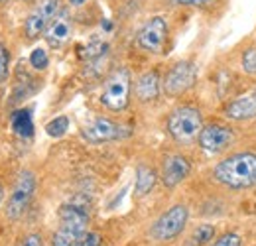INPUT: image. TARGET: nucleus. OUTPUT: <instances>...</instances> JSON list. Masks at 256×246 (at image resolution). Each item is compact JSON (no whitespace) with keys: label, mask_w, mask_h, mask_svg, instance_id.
Wrapping results in <instances>:
<instances>
[{"label":"nucleus","mask_w":256,"mask_h":246,"mask_svg":"<svg viewBox=\"0 0 256 246\" xmlns=\"http://www.w3.org/2000/svg\"><path fill=\"white\" fill-rule=\"evenodd\" d=\"M213 236H215V226H211V224H199V226L193 230L192 244L203 246V244H207Z\"/></svg>","instance_id":"nucleus-18"},{"label":"nucleus","mask_w":256,"mask_h":246,"mask_svg":"<svg viewBox=\"0 0 256 246\" xmlns=\"http://www.w3.org/2000/svg\"><path fill=\"white\" fill-rule=\"evenodd\" d=\"M20 246H44V242H42V236H40V234H28V236L20 242Z\"/></svg>","instance_id":"nucleus-25"},{"label":"nucleus","mask_w":256,"mask_h":246,"mask_svg":"<svg viewBox=\"0 0 256 246\" xmlns=\"http://www.w3.org/2000/svg\"><path fill=\"white\" fill-rule=\"evenodd\" d=\"M166 38H168V22H166L162 16H154V18H150V20L140 28L136 42H138V46H140L144 52L160 54V52H164Z\"/></svg>","instance_id":"nucleus-10"},{"label":"nucleus","mask_w":256,"mask_h":246,"mask_svg":"<svg viewBox=\"0 0 256 246\" xmlns=\"http://www.w3.org/2000/svg\"><path fill=\"white\" fill-rule=\"evenodd\" d=\"M160 89H162L160 73L154 71V69L142 73V75L138 77V81H136V87H134L138 100H142V102H152V100H156L158 94H160Z\"/></svg>","instance_id":"nucleus-14"},{"label":"nucleus","mask_w":256,"mask_h":246,"mask_svg":"<svg viewBox=\"0 0 256 246\" xmlns=\"http://www.w3.org/2000/svg\"><path fill=\"white\" fill-rule=\"evenodd\" d=\"M46 42L52 46V48H62L64 44L69 42L71 38V18L67 12H58V16L52 20V24L48 26L46 30Z\"/></svg>","instance_id":"nucleus-13"},{"label":"nucleus","mask_w":256,"mask_h":246,"mask_svg":"<svg viewBox=\"0 0 256 246\" xmlns=\"http://www.w3.org/2000/svg\"><path fill=\"white\" fill-rule=\"evenodd\" d=\"M2 199H4V189H2V185H0V203H2Z\"/></svg>","instance_id":"nucleus-28"},{"label":"nucleus","mask_w":256,"mask_h":246,"mask_svg":"<svg viewBox=\"0 0 256 246\" xmlns=\"http://www.w3.org/2000/svg\"><path fill=\"white\" fill-rule=\"evenodd\" d=\"M8 62H10V56H8V52L0 46V83H4L6 77H8Z\"/></svg>","instance_id":"nucleus-23"},{"label":"nucleus","mask_w":256,"mask_h":246,"mask_svg":"<svg viewBox=\"0 0 256 246\" xmlns=\"http://www.w3.org/2000/svg\"><path fill=\"white\" fill-rule=\"evenodd\" d=\"M89 226V205L83 197H75L64 205L60 215V228L54 234L52 246H75L87 232Z\"/></svg>","instance_id":"nucleus-2"},{"label":"nucleus","mask_w":256,"mask_h":246,"mask_svg":"<svg viewBox=\"0 0 256 246\" xmlns=\"http://www.w3.org/2000/svg\"><path fill=\"white\" fill-rule=\"evenodd\" d=\"M240 242L242 240H240V236L236 232H226L221 238H217L211 246H240Z\"/></svg>","instance_id":"nucleus-22"},{"label":"nucleus","mask_w":256,"mask_h":246,"mask_svg":"<svg viewBox=\"0 0 256 246\" xmlns=\"http://www.w3.org/2000/svg\"><path fill=\"white\" fill-rule=\"evenodd\" d=\"M30 63H32L34 69H46L48 67V54H46V50H42V48H36L32 54H30Z\"/></svg>","instance_id":"nucleus-20"},{"label":"nucleus","mask_w":256,"mask_h":246,"mask_svg":"<svg viewBox=\"0 0 256 246\" xmlns=\"http://www.w3.org/2000/svg\"><path fill=\"white\" fill-rule=\"evenodd\" d=\"M224 114L232 120H248L256 116V92H250L246 96H240L226 104Z\"/></svg>","instance_id":"nucleus-15"},{"label":"nucleus","mask_w":256,"mask_h":246,"mask_svg":"<svg viewBox=\"0 0 256 246\" xmlns=\"http://www.w3.org/2000/svg\"><path fill=\"white\" fill-rule=\"evenodd\" d=\"M188 207L184 203H176L174 207H170L164 215H160V218L154 222L152 226V236L160 242H170L174 238H178L186 224H188Z\"/></svg>","instance_id":"nucleus-6"},{"label":"nucleus","mask_w":256,"mask_h":246,"mask_svg":"<svg viewBox=\"0 0 256 246\" xmlns=\"http://www.w3.org/2000/svg\"><path fill=\"white\" fill-rule=\"evenodd\" d=\"M58 12H60V2L58 0H40V4L26 18V24H24L26 36L30 40H36L42 34H46L48 26L52 24V20L58 16Z\"/></svg>","instance_id":"nucleus-9"},{"label":"nucleus","mask_w":256,"mask_h":246,"mask_svg":"<svg viewBox=\"0 0 256 246\" xmlns=\"http://www.w3.org/2000/svg\"><path fill=\"white\" fill-rule=\"evenodd\" d=\"M197 79V67L192 62H178L164 77V92L168 96H180L190 91Z\"/></svg>","instance_id":"nucleus-8"},{"label":"nucleus","mask_w":256,"mask_h":246,"mask_svg":"<svg viewBox=\"0 0 256 246\" xmlns=\"http://www.w3.org/2000/svg\"><path fill=\"white\" fill-rule=\"evenodd\" d=\"M34 191H36V178H34L32 172H20L14 189L10 193V199H8V205H6V216L10 220H18L20 216L24 215V211L28 209L30 201L34 197Z\"/></svg>","instance_id":"nucleus-7"},{"label":"nucleus","mask_w":256,"mask_h":246,"mask_svg":"<svg viewBox=\"0 0 256 246\" xmlns=\"http://www.w3.org/2000/svg\"><path fill=\"white\" fill-rule=\"evenodd\" d=\"M213 178L221 185L240 191L256 185V154L254 152H238L213 168Z\"/></svg>","instance_id":"nucleus-1"},{"label":"nucleus","mask_w":256,"mask_h":246,"mask_svg":"<svg viewBox=\"0 0 256 246\" xmlns=\"http://www.w3.org/2000/svg\"><path fill=\"white\" fill-rule=\"evenodd\" d=\"M154 185H156V172L148 166H138L136 168V185H134L136 195L138 197L148 195L154 189Z\"/></svg>","instance_id":"nucleus-16"},{"label":"nucleus","mask_w":256,"mask_h":246,"mask_svg":"<svg viewBox=\"0 0 256 246\" xmlns=\"http://www.w3.org/2000/svg\"><path fill=\"white\" fill-rule=\"evenodd\" d=\"M0 2H4V0H0Z\"/></svg>","instance_id":"nucleus-29"},{"label":"nucleus","mask_w":256,"mask_h":246,"mask_svg":"<svg viewBox=\"0 0 256 246\" xmlns=\"http://www.w3.org/2000/svg\"><path fill=\"white\" fill-rule=\"evenodd\" d=\"M232 138H234V134H232L230 128H226L223 124L211 122L201 128L197 140H199V146L203 150H207L211 154H217V152H223L224 148H228L232 144Z\"/></svg>","instance_id":"nucleus-11"},{"label":"nucleus","mask_w":256,"mask_h":246,"mask_svg":"<svg viewBox=\"0 0 256 246\" xmlns=\"http://www.w3.org/2000/svg\"><path fill=\"white\" fill-rule=\"evenodd\" d=\"M100 102L112 110V112H122L130 102V71L128 69H116L108 75L104 81Z\"/></svg>","instance_id":"nucleus-4"},{"label":"nucleus","mask_w":256,"mask_h":246,"mask_svg":"<svg viewBox=\"0 0 256 246\" xmlns=\"http://www.w3.org/2000/svg\"><path fill=\"white\" fill-rule=\"evenodd\" d=\"M75 246H98V234L96 232H85Z\"/></svg>","instance_id":"nucleus-24"},{"label":"nucleus","mask_w":256,"mask_h":246,"mask_svg":"<svg viewBox=\"0 0 256 246\" xmlns=\"http://www.w3.org/2000/svg\"><path fill=\"white\" fill-rule=\"evenodd\" d=\"M81 136L87 142L102 144V142H112V140H124L128 136H132V130L124 124L110 120V118L96 116V118H91L89 122L83 124Z\"/></svg>","instance_id":"nucleus-5"},{"label":"nucleus","mask_w":256,"mask_h":246,"mask_svg":"<svg viewBox=\"0 0 256 246\" xmlns=\"http://www.w3.org/2000/svg\"><path fill=\"white\" fill-rule=\"evenodd\" d=\"M242 69L246 73H254L256 75V48H250L242 54Z\"/></svg>","instance_id":"nucleus-21"},{"label":"nucleus","mask_w":256,"mask_h":246,"mask_svg":"<svg viewBox=\"0 0 256 246\" xmlns=\"http://www.w3.org/2000/svg\"><path fill=\"white\" fill-rule=\"evenodd\" d=\"M190 174H192V164H190V160L186 156L172 154L164 160L162 182L168 189H174L176 185H180Z\"/></svg>","instance_id":"nucleus-12"},{"label":"nucleus","mask_w":256,"mask_h":246,"mask_svg":"<svg viewBox=\"0 0 256 246\" xmlns=\"http://www.w3.org/2000/svg\"><path fill=\"white\" fill-rule=\"evenodd\" d=\"M174 4H182V6H205L213 0H172Z\"/></svg>","instance_id":"nucleus-26"},{"label":"nucleus","mask_w":256,"mask_h":246,"mask_svg":"<svg viewBox=\"0 0 256 246\" xmlns=\"http://www.w3.org/2000/svg\"><path fill=\"white\" fill-rule=\"evenodd\" d=\"M203 128V118L199 108L192 104H184L172 110L168 116V132L178 144H192L199 138V132Z\"/></svg>","instance_id":"nucleus-3"},{"label":"nucleus","mask_w":256,"mask_h":246,"mask_svg":"<svg viewBox=\"0 0 256 246\" xmlns=\"http://www.w3.org/2000/svg\"><path fill=\"white\" fill-rule=\"evenodd\" d=\"M12 128L18 136L22 138H30L34 134V118H32V110L30 108H20L12 114Z\"/></svg>","instance_id":"nucleus-17"},{"label":"nucleus","mask_w":256,"mask_h":246,"mask_svg":"<svg viewBox=\"0 0 256 246\" xmlns=\"http://www.w3.org/2000/svg\"><path fill=\"white\" fill-rule=\"evenodd\" d=\"M87 0H69V4H73V6H81V4H85Z\"/></svg>","instance_id":"nucleus-27"},{"label":"nucleus","mask_w":256,"mask_h":246,"mask_svg":"<svg viewBox=\"0 0 256 246\" xmlns=\"http://www.w3.org/2000/svg\"><path fill=\"white\" fill-rule=\"evenodd\" d=\"M67 128H69V118L67 116H58V118H54V120H50L46 124V132L50 136H54V138L64 136L67 132Z\"/></svg>","instance_id":"nucleus-19"}]
</instances>
